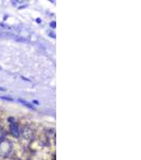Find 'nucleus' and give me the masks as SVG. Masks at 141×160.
<instances>
[{
    "label": "nucleus",
    "mask_w": 141,
    "mask_h": 160,
    "mask_svg": "<svg viewBox=\"0 0 141 160\" xmlns=\"http://www.w3.org/2000/svg\"><path fill=\"white\" fill-rule=\"evenodd\" d=\"M10 131L12 132V135L14 136V137H19L20 135V130H19V127H18V124L17 123H12L10 125Z\"/></svg>",
    "instance_id": "2"
},
{
    "label": "nucleus",
    "mask_w": 141,
    "mask_h": 160,
    "mask_svg": "<svg viewBox=\"0 0 141 160\" xmlns=\"http://www.w3.org/2000/svg\"><path fill=\"white\" fill-rule=\"evenodd\" d=\"M9 122H10V123H14V122H15V120H14V118H9Z\"/></svg>",
    "instance_id": "5"
},
{
    "label": "nucleus",
    "mask_w": 141,
    "mask_h": 160,
    "mask_svg": "<svg viewBox=\"0 0 141 160\" xmlns=\"http://www.w3.org/2000/svg\"><path fill=\"white\" fill-rule=\"evenodd\" d=\"M36 22H37L38 24H40L42 23V19H40V18H36Z\"/></svg>",
    "instance_id": "7"
},
{
    "label": "nucleus",
    "mask_w": 141,
    "mask_h": 160,
    "mask_svg": "<svg viewBox=\"0 0 141 160\" xmlns=\"http://www.w3.org/2000/svg\"><path fill=\"white\" fill-rule=\"evenodd\" d=\"M22 137L27 139V140L31 141L33 140L35 137V132H34L33 128H31L30 126H25L22 128Z\"/></svg>",
    "instance_id": "1"
},
{
    "label": "nucleus",
    "mask_w": 141,
    "mask_h": 160,
    "mask_svg": "<svg viewBox=\"0 0 141 160\" xmlns=\"http://www.w3.org/2000/svg\"><path fill=\"white\" fill-rule=\"evenodd\" d=\"M0 91H6V89H3V88H0Z\"/></svg>",
    "instance_id": "8"
},
{
    "label": "nucleus",
    "mask_w": 141,
    "mask_h": 160,
    "mask_svg": "<svg viewBox=\"0 0 141 160\" xmlns=\"http://www.w3.org/2000/svg\"><path fill=\"white\" fill-rule=\"evenodd\" d=\"M18 101H19V103H21L22 105H25L26 107H28V108H30V109H35V108H34V107L32 106V105L29 104V103H27L26 100H22V99H18Z\"/></svg>",
    "instance_id": "3"
},
{
    "label": "nucleus",
    "mask_w": 141,
    "mask_h": 160,
    "mask_svg": "<svg viewBox=\"0 0 141 160\" xmlns=\"http://www.w3.org/2000/svg\"><path fill=\"white\" fill-rule=\"evenodd\" d=\"M0 98L6 99V100H13V99H12V98H9V97H0Z\"/></svg>",
    "instance_id": "6"
},
{
    "label": "nucleus",
    "mask_w": 141,
    "mask_h": 160,
    "mask_svg": "<svg viewBox=\"0 0 141 160\" xmlns=\"http://www.w3.org/2000/svg\"><path fill=\"white\" fill-rule=\"evenodd\" d=\"M50 26H51V27H52V28H55V27H56V24L54 23V22H52V23L50 24Z\"/></svg>",
    "instance_id": "4"
}]
</instances>
